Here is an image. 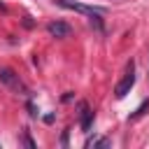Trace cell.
<instances>
[{"instance_id": "3", "label": "cell", "mask_w": 149, "mask_h": 149, "mask_svg": "<svg viewBox=\"0 0 149 149\" xmlns=\"http://www.w3.org/2000/svg\"><path fill=\"white\" fill-rule=\"evenodd\" d=\"M0 81H2L5 86L14 88V91H23V84H21V79H19V74H16L12 68H0Z\"/></svg>"}, {"instance_id": "4", "label": "cell", "mask_w": 149, "mask_h": 149, "mask_svg": "<svg viewBox=\"0 0 149 149\" xmlns=\"http://www.w3.org/2000/svg\"><path fill=\"white\" fill-rule=\"evenodd\" d=\"M47 30H49V35H51V37L63 40V37H70L72 26H70V23H65V21H51V23L47 26Z\"/></svg>"}, {"instance_id": "7", "label": "cell", "mask_w": 149, "mask_h": 149, "mask_svg": "<svg viewBox=\"0 0 149 149\" xmlns=\"http://www.w3.org/2000/svg\"><path fill=\"white\" fill-rule=\"evenodd\" d=\"M23 142H26V147H28V149H35V142H33V137H30V133H28V130H23Z\"/></svg>"}, {"instance_id": "1", "label": "cell", "mask_w": 149, "mask_h": 149, "mask_svg": "<svg viewBox=\"0 0 149 149\" xmlns=\"http://www.w3.org/2000/svg\"><path fill=\"white\" fill-rule=\"evenodd\" d=\"M56 5L63 7V9H72V12L86 14L91 19V23H95V28H102V14H105L102 7H91V5H84V2H74V0H56Z\"/></svg>"}, {"instance_id": "6", "label": "cell", "mask_w": 149, "mask_h": 149, "mask_svg": "<svg viewBox=\"0 0 149 149\" xmlns=\"http://www.w3.org/2000/svg\"><path fill=\"white\" fill-rule=\"evenodd\" d=\"M147 107H149V100H144V102H142V105H140V107H137V109H135V112L130 114V119H137V116H142Z\"/></svg>"}, {"instance_id": "2", "label": "cell", "mask_w": 149, "mask_h": 149, "mask_svg": "<svg viewBox=\"0 0 149 149\" xmlns=\"http://www.w3.org/2000/svg\"><path fill=\"white\" fill-rule=\"evenodd\" d=\"M135 86V63L133 61H128V65H126V74L121 77V81L114 86V95L121 100V98H126L128 93H130V88Z\"/></svg>"}, {"instance_id": "8", "label": "cell", "mask_w": 149, "mask_h": 149, "mask_svg": "<svg viewBox=\"0 0 149 149\" xmlns=\"http://www.w3.org/2000/svg\"><path fill=\"white\" fill-rule=\"evenodd\" d=\"M68 137H70V130H63V137H61V144L68 147Z\"/></svg>"}, {"instance_id": "5", "label": "cell", "mask_w": 149, "mask_h": 149, "mask_svg": "<svg viewBox=\"0 0 149 149\" xmlns=\"http://www.w3.org/2000/svg\"><path fill=\"white\" fill-rule=\"evenodd\" d=\"M93 116H95L93 109H91L86 102H81V130H86V133L91 130V126H93Z\"/></svg>"}]
</instances>
